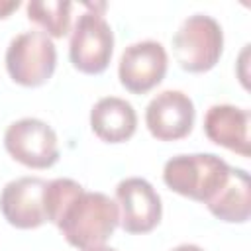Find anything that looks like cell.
Wrapping results in <instances>:
<instances>
[{"label":"cell","mask_w":251,"mask_h":251,"mask_svg":"<svg viewBox=\"0 0 251 251\" xmlns=\"http://www.w3.org/2000/svg\"><path fill=\"white\" fill-rule=\"evenodd\" d=\"M120 224L118 204L102 192L82 190L63 212L57 227L78 251L104 247Z\"/></svg>","instance_id":"cell-1"},{"label":"cell","mask_w":251,"mask_h":251,"mask_svg":"<svg viewBox=\"0 0 251 251\" xmlns=\"http://www.w3.org/2000/svg\"><path fill=\"white\" fill-rule=\"evenodd\" d=\"M229 169L231 167L214 153L176 155L165 163L163 180L173 192L206 204L224 186Z\"/></svg>","instance_id":"cell-2"},{"label":"cell","mask_w":251,"mask_h":251,"mask_svg":"<svg viewBox=\"0 0 251 251\" xmlns=\"http://www.w3.org/2000/svg\"><path fill=\"white\" fill-rule=\"evenodd\" d=\"M224 49L222 25L206 14L188 16L173 37V53L186 73H206L216 67Z\"/></svg>","instance_id":"cell-3"},{"label":"cell","mask_w":251,"mask_h":251,"mask_svg":"<svg viewBox=\"0 0 251 251\" xmlns=\"http://www.w3.org/2000/svg\"><path fill=\"white\" fill-rule=\"evenodd\" d=\"M88 12L80 14L75 22L69 45V57L76 71L84 75H100L108 69L114 51V33L110 24L98 10L106 4H84Z\"/></svg>","instance_id":"cell-4"},{"label":"cell","mask_w":251,"mask_h":251,"mask_svg":"<svg viewBox=\"0 0 251 251\" xmlns=\"http://www.w3.org/2000/svg\"><path fill=\"white\" fill-rule=\"evenodd\" d=\"M57 67V49L51 37L39 29L16 35L6 49V71L22 86L35 88L45 84Z\"/></svg>","instance_id":"cell-5"},{"label":"cell","mask_w":251,"mask_h":251,"mask_svg":"<svg viewBox=\"0 0 251 251\" xmlns=\"http://www.w3.org/2000/svg\"><path fill=\"white\" fill-rule=\"evenodd\" d=\"M4 147L12 159L29 169H49L59 161L57 133L37 118H22L8 126Z\"/></svg>","instance_id":"cell-6"},{"label":"cell","mask_w":251,"mask_h":251,"mask_svg":"<svg viewBox=\"0 0 251 251\" xmlns=\"http://www.w3.org/2000/svg\"><path fill=\"white\" fill-rule=\"evenodd\" d=\"M169 57L159 41L145 39L124 49L118 65V76L131 94H145L153 90L167 75Z\"/></svg>","instance_id":"cell-7"},{"label":"cell","mask_w":251,"mask_h":251,"mask_svg":"<svg viewBox=\"0 0 251 251\" xmlns=\"http://www.w3.org/2000/svg\"><path fill=\"white\" fill-rule=\"evenodd\" d=\"M120 226L127 233H149L161 222L163 206L157 190L141 176L124 178L116 186Z\"/></svg>","instance_id":"cell-8"},{"label":"cell","mask_w":251,"mask_h":251,"mask_svg":"<svg viewBox=\"0 0 251 251\" xmlns=\"http://www.w3.org/2000/svg\"><path fill=\"white\" fill-rule=\"evenodd\" d=\"M47 180L39 176H22L10 180L0 192V212L4 220L18 229H33L47 222L45 218Z\"/></svg>","instance_id":"cell-9"},{"label":"cell","mask_w":251,"mask_h":251,"mask_svg":"<svg viewBox=\"0 0 251 251\" xmlns=\"http://www.w3.org/2000/svg\"><path fill=\"white\" fill-rule=\"evenodd\" d=\"M196 118L194 102L180 90H163L145 108L149 133L159 141H176L192 131Z\"/></svg>","instance_id":"cell-10"},{"label":"cell","mask_w":251,"mask_h":251,"mask_svg":"<svg viewBox=\"0 0 251 251\" xmlns=\"http://www.w3.org/2000/svg\"><path fill=\"white\" fill-rule=\"evenodd\" d=\"M249 120L251 114L245 108H237L231 104H214L204 116V133L212 143L226 147L241 157H249Z\"/></svg>","instance_id":"cell-11"},{"label":"cell","mask_w":251,"mask_h":251,"mask_svg":"<svg viewBox=\"0 0 251 251\" xmlns=\"http://www.w3.org/2000/svg\"><path fill=\"white\" fill-rule=\"evenodd\" d=\"M90 127L94 135L106 143H124L137 129V114L127 100L106 96L92 106Z\"/></svg>","instance_id":"cell-12"},{"label":"cell","mask_w":251,"mask_h":251,"mask_svg":"<svg viewBox=\"0 0 251 251\" xmlns=\"http://www.w3.org/2000/svg\"><path fill=\"white\" fill-rule=\"evenodd\" d=\"M212 216L227 224H245L251 214L249 175L243 169L231 167L224 186L206 202Z\"/></svg>","instance_id":"cell-13"},{"label":"cell","mask_w":251,"mask_h":251,"mask_svg":"<svg viewBox=\"0 0 251 251\" xmlns=\"http://www.w3.org/2000/svg\"><path fill=\"white\" fill-rule=\"evenodd\" d=\"M71 2L33 0L27 4V18L43 27L49 37H65L71 29Z\"/></svg>","instance_id":"cell-14"},{"label":"cell","mask_w":251,"mask_h":251,"mask_svg":"<svg viewBox=\"0 0 251 251\" xmlns=\"http://www.w3.org/2000/svg\"><path fill=\"white\" fill-rule=\"evenodd\" d=\"M84 188L73 180V178H55V180H47V188H45V218L51 224H59L63 212L67 210V206L82 192Z\"/></svg>","instance_id":"cell-15"},{"label":"cell","mask_w":251,"mask_h":251,"mask_svg":"<svg viewBox=\"0 0 251 251\" xmlns=\"http://www.w3.org/2000/svg\"><path fill=\"white\" fill-rule=\"evenodd\" d=\"M18 8H20V2L18 0H0V20L8 18Z\"/></svg>","instance_id":"cell-16"},{"label":"cell","mask_w":251,"mask_h":251,"mask_svg":"<svg viewBox=\"0 0 251 251\" xmlns=\"http://www.w3.org/2000/svg\"><path fill=\"white\" fill-rule=\"evenodd\" d=\"M171 251H204V249L198 247V245H194V243H182V245H176V247L171 249Z\"/></svg>","instance_id":"cell-17"},{"label":"cell","mask_w":251,"mask_h":251,"mask_svg":"<svg viewBox=\"0 0 251 251\" xmlns=\"http://www.w3.org/2000/svg\"><path fill=\"white\" fill-rule=\"evenodd\" d=\"M94 251H116V249H112V247H106V245H104V247H98V249H94Z\"/></svg>","instance_id":"cell-18"}]
</instances>
